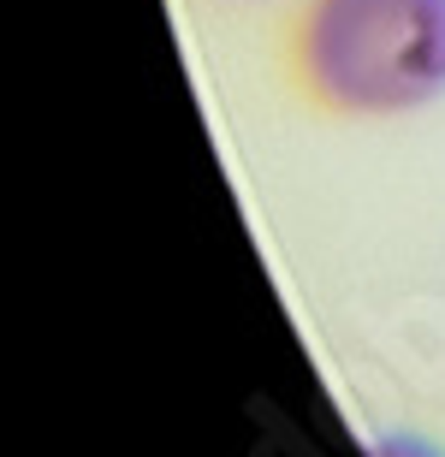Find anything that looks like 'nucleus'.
<instances>
[{
    "label": "nucleus",
    "instance_id": "nucleus-2",
    "mask_svg": "<svg viewBox=\"0 0 445 457\" xmlns=\"http://www.w3.org/2000/svg\"><path fill=\"white\" fill-rule=\"evenodd\" d=\"M375 457H445V445L428 440V434H416V428H392V434L375 440Z\"/></svg>",
    "mask_w": 445,
    "mask_h": 457
},
{
    "label": "nucleus",
    "instance_id": "nucleus-1",
    "mask_svg": "<svg viewBox=\"0 0 445 457\" xmlns=\"http://www.w3.org/2000/svg\"><path fill=\"white\" fill-rule=\"evenodd\" d=\"M279 66L321 119H404L445 96V0H303Z\"/></svg>",
    "mask_w": 445,
    "mask_h": 457
}]
</instances>
